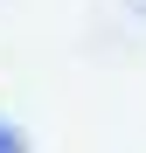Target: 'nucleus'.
Returning <instances> with one entry per match:
<instances>
[{"label":"nucleus","mask_w":146,"mask_h":153,"mask_svg":"<svg viewBox=\"0 0 146 153\" xmlns=\"http://www.w3.org/2000/svg\"><path fill=\"white\" fill-rule=\"evenodd\" d=\"M0 153H28V139H21V132H14L7 118H0Z\"/></svg>","instance_id":"obj_1"}]
</instances>
